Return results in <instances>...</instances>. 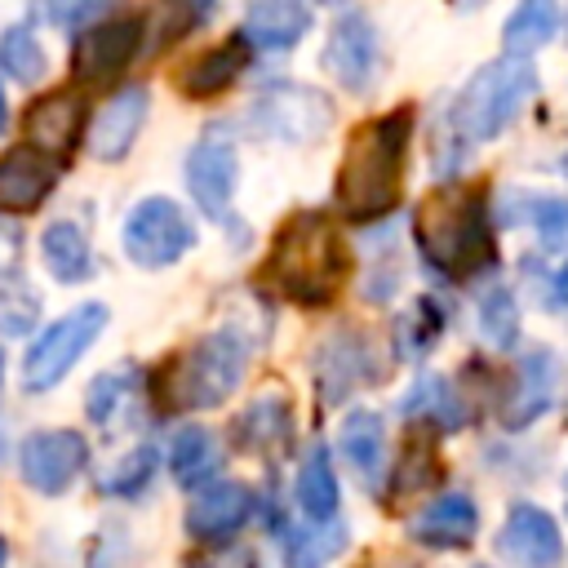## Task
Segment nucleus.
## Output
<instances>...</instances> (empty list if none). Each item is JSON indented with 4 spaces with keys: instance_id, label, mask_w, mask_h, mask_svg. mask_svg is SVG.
<instances>
[{
    "instance_id": "31",
    "label": "nucleus",
    "mask_w": 568,
    "mask_h": 568,
    "mask_svg": "<svg viewBox=\"0 0 568 568\" xmlns=\"http://www.w3.org/2000/svg\"><path fill=\"white\" fill-rule=\"evenodd\" d=\"M479 328H484V337L493 342V346H510L515 342V333H519V311H515V297L506 293V288H488L484 293V302H479Z\"/></svg>"
},
{
    "instance_id": "35",
    "label": "nucleus",
    "mask_w": 568,
    "mask_h": 568,
    "mask_svg": "<svg viewBox=\"0 0 568 568\" xmlns=\"http://www.w3.org/2000/svg\"><path fill=\"white\" fill-rule=\"evenodd\" d=\"M129 382H133V373H129V368L102 373V377L89 386V417H93V422L111 417V413H115V404L124 399V386H129Z\"/></svg>"
},
{
    "instance_id": "10",
    "label": "nucleus",
    "mask_w": 568,
    "mask_h": 568,
    "mask_svg": "<svg viewBox=\"0 0 568 568\" xmlns=\"http://www.w3.org/2000/svg\"><path fill=\"white\" fill-rule=\"evenodd\" d=\"M324 67L337 84L364 93L373 80H377V67H382V44H377V31L364 13H342L328 31V44H324Z\"/></svg>"
},
{
    "instance_id": "11",
    "label": "nucleus",
    "mask_w": 568,
    "mask_h": 568,
    "mask_svg": "<svg viewBox=\"0 0 568 568\" xmlns=\"http://www.w3.org/2000/svg\"><path fill=\"white\" fill-rule=\"evenodd\" d=\"M497 550L519 568H555L564 555V532L541 506L519 501V506H510V515L497 532Z\"/></svg>"
},
{
    "instance_id": "23",
    "label": "nucleus",
    "mask_w": 568,
    "mask_h": 568,
    "mask_svg": "<svg viewBox=\"0 0 568 568\" xmlns=\"http://www.w3.org/2000/svg\"><path fill=\"white\" fill-rule=\"evenodd\" d=\"M555 27H559V9H555L550 0H528V4H519V9L506 18V27H501L506 58H524V53L541 49V44L555 36Z\"/></svg>"
},
{
    "instance_id": "20",
    "label": "nucleus",
    "mask_w": 568,
    "mask_h": 568,
    "mask_svg": "<svg viewBox=\"0 0 568 568\" xmlns=\"http://www.w3.org/2000/svg\"><path fill=\"white\" fill-rule=\"evenodd\" d=\"M555 386H559V359H555V351H528L524 364H519V390H515V399L506 408V426L519 430L532 417H541L550 408V399H555Z\"/></svg>"
},
{
    "instance_id": "1",
    "label": "nucleus",
    "mask_w": 568,
    "mask_h": 568,
    "mask_svg": "<svg viewBox=\"0 0 568 568\" xmlns=\"http://www.w3.org/2000/svg\"><path fill=\"white\" fill-rule=\"evenodd\" d=\"M408 138H413V106H395L377 120H364L351 133V146L337 169V204L346 217L373 222L399 204Z\"/></svg>"
},
{
    "instance_id": "4",
    "label": "nucleus",
    "mask_w": 568,
    "mask_h": 568,
    "mask_svg": "<svg viewBox=\"0 0 568 568\" xmlns=\"http://www.w3.org/2000/svg\"><path fill=\"white\" fill-rule=\"evenodd\" d=\"M532 89H537V75L524 58H497V62L479 67L466 80V89L457 93L453 129L466 142H488L519 115V106L532 98Z\"/></svg>"
},
{
    "instance_id": "17",
    "label": "nucleus",
    "mask_w": 568,
    "mask_h": 568,
    "mask_svg": "<svg viewBox=\"0 0 568 568\" xmlns=\"http://www.w3.org/2000/svg\"><path fill=\"white\" fill-rule=\"evenodd\" d=\"M475 528H479V510L466 493H444L413 519V537L422 546H439V550L466 546L475 537Z\"/></svg>"
},
{
    "instance_id": "9",
    "label": "nucleus",
    "mask_w": 568,
    "mask_h": 568,
    "mask_svg": "<svg viewBox=\"0 0 568 568\" xmlns=\"http://www.w3.org/2000/svg\"><path fill=\"white\" fill-rule=\"evenodd\" d=\"M89 462V448H84V435L75 430H36L22 439V453H18V466H22V479L53 497L62 493Z\"/></svg>"
},
{
    "instance_id": "5",
    "label": "nucleus",
    "mask_w": 568,
    "mask_h": 568,
    "mask_svg": "<svg viewBox=\"0 0 568 568\" xmlns=\"http://www.w3.org/2000/svg\"><path fill=\"white\" fill-rule=\"evenodd\" d=\"M244 364H248V351L235 333H213L204 337L195 351H186L178 364H173V404H186V408H209V404H222L240 377H244Z\"/></svg>"
},
{
    "instance_id": "27",
    "label": "nucleus",
    "mask_w": 568,
    "mask_h": 568,
    "mask_svg": "<svg viewBox=\"0 0 568 568\" xmlns=\"http://www.w3.org/2000/svg\"><path fill=\"white\" fill-rule=\"evenodd\" d=\"M404 413H426L430 422H439L444 430H457L466 422V408L457 399V390L444 382V377H426L417 382V390L404 399Z\"/></svg>"
},
{
    "instance_id": "6",
    "label": "nucleus",
    "mask_w": 568,
    "mask_h": 568,
    "mask_svg": "<svg viewBox=\"0 0 568 568\" xmlns=\"http://www.w3.org/2000/svg\"><path fill=\"white\" fill-rule=\"evenodd\" d=\"M102 328H106V306H102V302H84V306H75L71 315H62L58 324H49V328L36 337V346L27 351V368H22L27 386H31V390H49L53 382H62V377L71 373V364L89 351V342H93Z\"/></svg>"
},
{
    "instance_id": "30",
    "label": "nucleus",
    "mask_w": 568,
    "mask_h": 568,
    "mask_svg": "<svg viewBox=\"0 0 568 568\" xmlns=\"http://www.w3.org/2000/svg\"><path fill=\"white\" fill-rule=\"evenodd\" d=\"M435 475H439V466H435V444L426 439V435H408V444H404V457L395 462V493H417V488H426V484H435Z\"/></svg>"
},
{
    "instance_id": "38",
    "label": "nucleus",
    "mask_w": 568,
    "mask_h": 568,
    "mask_svg": "<svg viewBox=\"0 0 568 568\" xmlns=\"http://www.w3.org/2000/svg\"><path fill=\"white\" fill-rule=\"evenodd\" d=\"M0 129H4V89H0Z\"/></svg>"
},
{
    "instance_id": "29",
    "label": "nucleus",
    "mask_w": 568,
    "mask_h": 568,
    "mask_svg": "<svg viewBox=\"0 0 568 568\" xmlns=\"http://www.w3.org/2000/svg\"><path fill=\"white\" fill-rule=\"evenodd\" d=\"M342 546H346V528H342L337 519H328V524H315V528H306V532H293L288 555H293L297 568H320V564H328Z\"/></svg>"
},
{
    "instance_id": "26",
    "label": "nucleus",
    "mask_w": 568,
    "mask_h": 568,
    "mask_svg": "<svg viewBox=\"0 0 568 568\" xmlns=\"http://www.w3.org/2000/svg\"><path fill=\"white\" fill-rule=\"evenodd\" d=\"M169 466H173L178 484L195 488V484H200L204 475H213V466H217V444H213V435H209L204 426H182L178 439H173V448H169Z\"/></svg>"
},
{
    "instance_id": "37",
    "label": "nucleus",
    "mask_w": 568,
    "mask_h": 568,
    "mask_svg": "<svg viewBox=\"0 0 568 568\" xmlns=\"http://www.w3.org/2000/svg\"><path fill=\"white\" fill-rule=\"evenodd\" d=\"M550 302H555V306H568V262H564V271L555 275V288H550Z\"/></svg>"
},
{
    "instance_id": "13",
    "label": "nucleus",
    "mask_w": 568,
    "mask_h": 568,
    "mask_svg": "<svg viewBox=\"0 0 568 568\" xmlns=\"http://www.w3.org/2000/svg\"><path fill=\"white\" fill-rule=\"evenodd\" d=\"M235 178H240V160H235V146L217 133V138H204L191 155H186V186L195 195V204L213 217L226 213L231 204V191H235Z\"/></svg>"
},
{
    "instance_id": "22",
    "label": "nucleus",
    "mask_w": 568,
    "mask_h": 568,
    "mask_svg": "<svg viewBox=\"0 0 568 568\" xmlns=\"http://www.w3.org/2000/svg\"><path fill=\"white\" fill-rule=\"evenodd\" d=\"M342 457L351 462V470L373 484L382 475V457H386V435H382V417L377 413H351L342 426Z\"/></svg>"
},
{
    "instance_id": "2",
    "label": "nucleus",
    "mask_w": 568,
    "mask_h": 568,
    "mask_svg": "<svg viewBox=\"0 0 568 568\" xmlns=\"http://www.w3.org/2000/svg\"><path fill=\"white\" fill-rule=\"evenodd\" d=\"M413 231H417L422 257L435 271L453 275V280H466V275H475L479 266L493 262L488 204H484V191L470 186V182H444V186H435L417 204Z\"/></svg>"
},
{
    "instance_id": "40",
    "label": "nucleus",
    "mask_w": 568,
    "mask_h": 568,
    "mask_svg": "<svg viewBox=\"0 0 568 568\" xmlns=\"http://www.w3.org/2000/svg\"><path fill=\"white\" fill-rule=\"evenodd\" d=\"M564 493H568V479H564Z\"/></svg>"
},
{
    "instance_id": "7",
    "label": "nucleus",
    "mask_w": 568,
    "mask_h": 568,
    "mask_svg": "<svg viewBox=\"0 0 568 568\" xmlns=\"http://www.w3.org/2000/svg\"><path fill=\"white\" fill-rule=\"evenodd\" d=\"M191 244H195V226H191V217L173 200L155 195V200L133 204V213L124 222V253L138 266H169Z\"/></svg>"
},
{
    "instance_id": "18",
    "label": "nucleus",
    "mask_w": 568,
    "mask_h": 568,
    "mask_svg": "<svg viewBox=\"0 0 568 568\" xmlns=\"http://www.w3.org/2000/svg\"><path fill=\"white\" fill-rule=\"evenodd\" d=\"M311 27V9L297 0H262L244 13V40L257 49H293Z\"/></svg>"
},
{
    "instance_id": "33",
    "label": "nucleus",
    "mask_w": 568,
    "mask_h": 568,
    "mask_svg": "<svg viewBox=\"0 0 568 568\" xmlns=\"http://www.w3.org/2000/svg\"><path fill=\"white\" fill-rule=\"evenodd\" d=\"M151 470H155V453L142 444V448H133L124 462H115L111 470H102V493H120V497H133L146 479H151Z\"/></svg>"
},
{
    "instance_id": "24",
    "label": "nucleus",
    "mask_w": 568,
    "mask_h": 568,
    "mask_svg": "<svg viewBox=\"0 0 568 568\" xmlns=\"http://www.w3.org/2000/svg\"><path fill=\"white\" fill-rule=\"evenodd\" d=\"M40 257H44V266H49L58 280H67V284L84 280L89 266H93L89 240H84V231L71 226V222H53V226L40 235Z\"/></svg>"
},
{
    "instance_id": "25",
    "label": "nucleus",
    "mask_w": 568,
    "mask_h": 568,
    "mask_svg": "<svg viewBox=\"0 0 568 568\" xmlns=\"http://www.w3.org/2000/svg\"><path fill=\"white\" fill-rule=\"evenodd\" d=\"M297 506L315 519V524H328L333 510H337V475L328 466V453L324 444H315L297 470Z\"/></svg>"
},
{
    "instance_id": "14",
    "label": "nucleus",
    "mask_w": 568,
    "mask_h": 568,
    "mask_svg": "<svg viewBox=\"0 0 568 568\" xmlns=\"http://www.w3.org/2000/svg\"><path fill=\"white\" fill-rule=\"evenodd\" d=\"M58 182V169L36 146H13L0 155V213H31Z\"/></svg>"
},
{
    "instance_id": "39",
    "label": "nucleus",
    "mask_w": 568,
    "mask_h": 568,
    "mask_svg": "<svg viewBox=\"0 0 568 568\" xmlns=\"http://www.w3.org/2000/svg\"><path fill=\"white\" fill-rule=\"evenodd\" d=\"M0 559H4V541H0Z\"/></svg>"
},
{
    "instance_id": "19",
    "label": "nucleus",
    "mask_w": 568,
    "mask_h": 568,
    "mask_svg": "<svg viewBox=\"0 0 568 568\" xmlns=\"http://www.w3.org/2000/svg\"><path fill=\"white\" fill-rule=\"evenodd\" d=\"M244 62H248V40H244V36H231L226 44H217V49L191 58V62L182 67V75H178V89H182L186 98H213V93H222L226 84H235V75L244 71Z\"/></svg>"
},
{
    "instance_id": "36",
    "label": "nucleus",
    "mask_w": 568,
    "mask_h": 568,
    "mask_svg": "<svg viewBox=\"0 0 568 568\" xmlns=\"http://www.w3.org/2000/svg\"><path fill=\"white\" fill-rule=\"evenodd\" d=\"M532 222H537V231H541V240L550 248L568 244V200H537Z\"/></svg>"
},
{
    "instance_id": "15",
    "label": "nucleus",
    "mask_w": 568,
    "mask_h": 568,
    "mask_svg": "<svg viewBox=\"0 0 568 568\" xmlns=\"http://www.w3.org/2000/svg\"><path fill=\"white\" fill-rule=\"evenodd\" d=\"M248 519V488L244 484H213L186 506V532L200 541H226Z\"/></svg>"
},
{
    "instance_id": "12",
    "label": "nucleus",
    "mask_w": 568,
    "mask_h": 568,
    "mask_svg": "<svg viewBox=\"0 0 568 568\" xmlns=\"http://www.w3.org/2000/svg\"><path fill=\"white\" fill-rule=\"evenodd\" d=\"M328 124V102L302 84H284L262 93L257 102V129L284 142H306Z\"/></svg>"
},
{
    "instance_id": "34",
    "label": "nucleus",
    "mask_w": 568,
    "mask_h": 568,
    "mask_svg": "<svg viewBox=\"0 0 568 568\" xmlns=\"http://www.w3.org/2000/svg\"><path fill=\"white\" fill-rule=\"evenodd\" d=\"M36 311H40V302L31 293H22L13 284L0 288V333H27L36 324Z\"/></svg>"
},
{
    "instance_id": "32",
    "label": "nucleus",
    "mask_w": 568,
    "mask_h": 568,
    "mask_svg": "<svg viewBox=\"0 0 568 568\" xmlns=\"http://www.w3.org/2000/svg\"><path fill=\"white\" fill-rule=\"evenodd\" d=\"M240 435H244V444H253V448H266V444L284 439V435H288V408H284L280 399H257V404L240 417Z\"/></svg>"
},
{
    "instance_id": "3",
    "label": "nucleus",
    "mask_w": 568,
    "mask_h": 568,
    "mask_svg": "<svg viewBox=\"0 0 568 568\" xmlns=\"http://www.w3.org/2000/svg\"><path fill=\"white\" fill-rule=\"evenodd\" d=\"M346 271H351V257H346V244H342L337 226L324 213L302 209L280 226L262 275L284 297H293L302 306H324V302L337 297Z\"/></svg>"
},
{
    "instance_id": "28",
    "label": "nucleus",
    "mask_w": 568,
    "mask_h": 568,
    "mask_svg": "<svg viewBox=\"0 0 568 568\" xmlns=\"http://www.w3.org/2000/svg\"><path fill=\"white\" fill-rule=\"evenodd\" d=\"M0 71L13 75L18 84H31L44 71V53H40V44L27 27H9L0 36Z\"/></svg>"
},
{
    "instance_id": "16",
    "label": "nucleus",
    "mask_w": 568,
    "mask_h": 568,
    "mask_svg": "<svg viewBox=\"0 0 568 568\" xmlns=\"http://www.w3.org/2000/svg\"><path fill=\"white\" fill-rule=\"evenodd\" d=\"M142 115H146V93L142 89H120L93 120L89 129V151L98 160H120L129 155L138 129H142Z\"/></svg>"
},
{
    "instance_id": "8",
    "label": "nucleus",
    "mask_w": 568,
    "mask_h": 568,
    "mask_svg": "<svg viewBox=\"0 0 568 568\" xmlns=\"http://www.w3.org/2000/svg\"><path fill=\"white\" fill-rule=\"evenodd\" d=\"M142 31L146 27H142L138 13L102 18V22L84 27V31H75V44H71V71H75V80L102 84V80L120 75L133 62V53H138Z\"/></svg>"
},
{
    "instance_id": "21",
    "label": "nucleus",
    "mask_w": 568,
    "mask_h": 568,
    "mask_svg": "<svg viewBox=\"0 0 568 568\" xmlns=\"http://www.w3.org/2000/svg\"><path fill=\"white\" fill-rule=\"evenodd\" d=\"M84 120V102L71 93H49L27 111V142L36 151H67L80 133Z\"/></svg>"
}]
</instances>
